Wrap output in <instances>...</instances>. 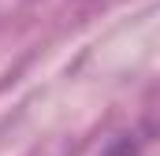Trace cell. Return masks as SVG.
<instances>
[{
	"instance_id": "obj_1",
	"label": "cell",
	"mask_w": 160,
	"mask_h": 156,
	"mask_svg": "<svg viewBox=\"0 0 160 156\" xmlns=\"http://www.w3.org/2000/svg\"><path fill=\"white\" fill-rule=\"evenodd\" d=\"M104 156H160V126H138L116 138L104 149Z\"/></svg>"
}]
</instances>
